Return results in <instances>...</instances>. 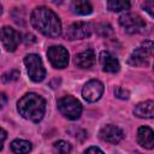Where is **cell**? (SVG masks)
I'll return each mask as SVG.
<instances>
[{
	"instance_id": "obj_1",
	"label": "cell",
	"mask_w": 154,
	"mask_h": 154,
	"mask_svg": "<svg viewBox=\"0 0 154 154\" xmlns=\"http://www.w3.org/2000/svg\"><path fill=\"white\" fill-rule=\"evenodd\" d=\"M30 22L32 26L45 36L58 37L61 34V22L59 17L46 6L36 7L30 16Z\"/></svg>"
},
{
	"instance_id": "obj_2",
	"label": "cell",
	"mask_w": 154,
	"mask_h": 154,
	"mask_svg": "<svg viewBox=\"0 0 154 154\" xmlns=\"http://www.w3.org/2000/svg\"><path fill=\"white\" fill-rule=\"evenodd\" d=\"M17 109L23 118L37 123L45 116L46 101L42 96L35 93H28L18 101Z\"/></svg>"
},
{
	"instance_id": "obj_3",
	"label": "cell",
	"mask_w": 154,
	"mask_h": 154,
	"mask_svg": "<svg viewBox=\"0 0 154 154\" xmlns=\"http://www.w3.org/2000/svg\"><path fill=\"white\" fill-rule=\"evenodd\" d=\"M58 108H59L60 113L70 120L78 119L81 117V113H82L81 102L77 99H75L73 96H70V95L63 96L58 100Z\"/></svg>"
},
{
	"instance_id": "obj_4",
	"label": "cell",
	"mask_w": 154,
	"mask_h": 154,
	"mask_svg": "<svg viewBox=\"0 0 154 154\" xmlns=\"http://www.w3.org/2000/svg\"><path fill=\"white\" fill-rule=\"evenodd\" d=\"M153 57V42L144 41L129 57V64L132 66H148Z\"/></svg>"
},
{
	"instance_id": "obj_5",
	"label": "cell",
	"mask_w": 154,
	"mask_h": 154,
	"mask_svg": "<svg viewBox=\"0 0 154 154\" xmlns=\"http://www.w3.org/2000/svg\"><path fill=\"white\" fill-rule=\"evenodd\" d=\"M24 64L26 66L29 77L34 82H41L46 77V70L43 67L42 60L37 54H28L24 58Z\"/></svg>"
},
{
	"instance_id": "obj_6",
	"label": "cell",
	"mask_w": 154,
	"mask_h": 154,
	"mask_svg": "<svg viewBox=\"0 0 154 154\" xmlns=\"http://www.w3.org/2000/svg\"><path fill=\"white\" fill-rule=\"evenodd\" d=\"M119 24L128 34L141 32L146 26V23L142 19V17H140L136 13H130V12L123 13L119 17Z\"/></svg>"
},
{
	"instance_id": "obj_7",
	"label": "cell",
	"mask_w": 154,
	"mask_h": 154,
	"mask_svg": "<svg viewBox=\"0 0 154 154\" xmlns=\"http://www.w3.org/2000/svg\"><path fill=\"white\" fill-rule=\"evenodd\" d=\"M47 57L55 69H64L69 64V52L63 46H52L47 51Z\"/></svg>"
},
{
	"instance_id": "obj_8",
	"label": "cell",
	"mask_w": 154,
	"mask_h": 154,
	"mask_svg": "<svg viewBox=\"0 0 154 154\" xmlns=\"http://www.w3.org/2000/svg\"><path fill=\"white\" fill-rule=\"evenodd\" d=\"M91 34V25L87 22H75L66 29L65 36L67 40H83Z\"/></svg>"
},
{
	"instance_id": "obj_9",
	"label": "cell",
	"mask_w": 154,
	"mask_h": 154,
	"mask_svg": "<svg viewBox=\"0 0 154 154\" xmlns=\"http://www.w3.org/2000/svg\"><path fill=\"white\" fill-rule=\"evenodd\" d=\"M0 40L2 42V46L6 48L8 52L16 51L20 42V35L19 32L11 28V26H2L0 29Z\"/></svg>"
},
{
	"instance_id": "obj_10",
	"label": "cell",
	"mask_w": 154,
	"mask_h": 154,
	"mask_svg": "<svg viewBox=\"0 0 154 154\" xmlns=\"http://www.w3.org/2000/svg\"><path fill=\"white\" fill-rule=\"evenodd\" d=\"M103 93V84L97 79H91L87 82L82 89V96L88 102L97 101Z\"/></svg>"
},
{
	"instance_id": "obj_11",
	"label": "cell",
	"mask_w": 154,
	"mask_h": 154,
	"mask_svg": "<svg viewBox=\"0 0 154 154\" xmlns=\"http://www.w3.org/2000/svg\"><path fill=\"white\" fill-rule=\"evenodd\" d=\"M99 136L102 141L116 144V143H119L123 140L124 132L120 128H118L116 125H112V124H108V125H105L100 129Z\"/></svg>"
},
{
	"instance_id": "obj_12",
	"label": "cell",
	"mask_w": 154,
	"mask_h": 154,
	"mask_svg": "<svg viewBox=\"0 0 154 154\" xmlns=\"http://www.w3.org/2000/svg\"><path fill=\"white\" fill-rule=\"evenodd\" d=\"M100 64L102 66V70L105 72H109V73H116L120 69L118 59L112 53H109L107 51H102L100 53Z\"/></svg>"
},
{
	"instance_id": "obj_13",
	"label": "cell",
	"mask_w": 154,
	"mask_h": 154,
	"mask_svg": "<svg viewBox=\"0 0 154 154\" xmlns=\"http://www.w3.org/2000/svg\"><path fill=\"white\" fill-rule=\"evenodd\" d=\"M96 57L93 49H85L75 55V64L81 69H90L95 64Z\"/></svg>"
},
{
	"instance_id": "obj_14",
	"label": "cell",
	"mask_w": 154,
	"mask_h": 154,
	"mask_svg": "<svg viewBox=\"0 0 154 154\" xmlns=\"http://www.w3.org/2000/svg\"><path fill=\"white\" fill-rule=\"evenodd\" d=\"M137 142L147 148V149H152L154 147V132L148 126H141L137 130Z\"/></svg>"
},
{
	"instance_id": "obj_15",
	"label": "cell",
	"mask_w": 154,
	"mask_h": 154,
	"mask_svg": "<svg viewBox=\"0 0 154 154\" xmlns=\"http://www.w3.org/2000/svg\"><path fill=\"white\" fill-rule=\"evenodd\" d=\"M134 114L138 118H147V119L153 118V116H154V102L152 100H148V101L138 103L134 109Z\"/></svg>"
},
{
	"instance_id": "obj_16",
	"label": "cell",
	"mask_w": 154,
	"mask_h": 154,
	"mask_svg": "<svg viewBox=\"0 0 154 154\" xmlns=\"http://www.w3.org/2000/svg\"><path fill=\"white\" fill-rule=\"evenodd\" d=\"M71 11H72L75 14L85 16V14L91 13L93 6H91L90 2L87 1V0H77V1H73V2L71 4Z\"/></svg>"
},
{
	"instance_id": "obj_17",
	"label": "cell",
	"mask_w": 154,
	"mask_h": 154,
	"mask_svg": "<svg viewBox=\"0 0 154 154\" xmlns=\"http://www.w3.org/2000/svg\"><path fill=\"white\" fill-rule=\"evenodd\" d=\"M11 150L14 154H28L31 150V143L25 140H14L11 143Z\"/></svg>"
},
{
	"instance_id": "obj_18",
	"label": "cell",
	"mask_w": 154,
	"mask_h": 154,
	"mask_svg": "<svg viewBox=\"0 0 154 154\" xmlns=\"http://www.w3.org/2000/svg\"><path fill=\"white\" fill-rule=\"evenodd\" d=\"M108 10L113 12H119V11H126L130 8V2L124 1V0H109L107 2Z\"/></svg>"
},
{
	"instance_id": "obj_19",
	"label": "cell",
	"mask_w": 154,
	"mask_h": 154,
	"mask_svg": "<svg viewBox=\"0 0 154 154\" xmlns=\"http://www.w3.org/2000/svg\"><path fill=\"white\" fill-rule=\"evenodd\" d=\"M71 144L66 141H57L54 143V149L59 153V154H69L71 152Z\"/></svg>"
},
{
	"instance_id": "obj_20",
	"label": "cell",
	"mask_w": 154,
	"mask_h": 154,
	"mask_svg": "<svg viewBox=\"0 0 154 154\" xmlns=\"http://www.w3.org/2000/svg\"><path fill=\"white\" fill-rule=\"evenodd\" d=\"M18 77H19V71L18 70H11V71L2 75V82H5V83L14 82L18 79Z\"/></svg>"
},
{
	"instance_id": "obj_21",
	"label": "cell",
	"mask_w": 154,
	"mask_h": 154,
	"mask_svg": "<svg viewBox=\"0 0 154 154\" xmlns=\"http://www.w3.org/2000/svg\"><path fill=\"white\" fill-rule=\"evenodd\" d=\"M114 94H116V96L117 97H119V99H123V100H126V99H129V91L126 90V89H124V88H122V87H118L116 90H114Z\"/></svg>"
},
{
	"instance_id": "obj_22",
	"label": "cell",
	"mask_w": 154,
	"mask_h": 154,
	"mask_svg": "<svg viewBox=\"0 0 154 154\" xmlns=\"http://www.w3.org/2000/svg\"><path fill=\"white\" fill-rule=\"evenodd\" d=\"M142 6H143V8H144L150 16H153V10H154V2H153V1H146Z\"/></svg>"
},
{
	"instance_id": "obj_23",
	"label": "cell",
	"mask_w": 154,
	"mask_h": 154,
	"mask_svg": "<svg viewBox=\"0 0 154 154\" xmlns=\"http://www.w3.org/2000/svg\"><path fill=\"white\" fill-rule=\"evenodd\" d=\"M84 154H103V152L99 147H89L84 152Z\"/></svg>"
},
{
	"instance_id": "obj_24",
	"label": "cell",
	"mask_w": 154,
	"mask_h": 154,
	"mask_svg": "<svg viewBox=\"0 0 154 154\" xmlns=\"http://www.w3.org/2000/svg\"><path fill=\"white\" fill-rule=\"evenodd\" d=\"M6 137H7V132L2 128H0V150L2 149V146H4V142H5Z\"/></svg>"
},
{
	"instance_id": "obj_25",
	"label": "cell",
	"mask_w": 154,
	"mask_h": 154,
	"mask_svg": "<svg viewBox=\"0 0 154 154\" xmlns=\"http://www.w3.org/2000/svg\"><path fill=\"white\" fill-rule=\"evenodd\" d=\"M6 103H7V96L4 93H0V109H2Z\"/></svg>"
},
{
	"instance_id": "obj_26",
	"label": "cell",
	"mask_w": 154,
	"mask_h": 154,
	"mask_svg": "<svg viewBox=\"0 0 154 154\" xmlns=\"http://www.w3.org/2000/svg\"><path fill=\"white\" fill-rule=\"evenodd\" d=\"M35 41H36V37L32 34H26L25 35V43H31V42H35Z\"/></svg>"
},
{
	"instance_id": "obj_27",
	"label": "cell",
	"mask_w": 154,
	"mask_h": 154,
	"mask_svg": "<svg viewBox=\"0 0 154 154\" xmlns=\"http://www.w3.org/2000/svg\"><path fill=\"white\" fill-rule=\"evenodd\" d=\"M1 12H2V7L0 6V14H1Z\"/></svg>"
}]
</instances>
